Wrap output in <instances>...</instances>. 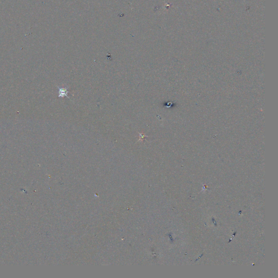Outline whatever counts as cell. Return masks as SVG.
I'll return each mask as SVG.
<instances>
[{"instance_id": "cell-1", "label": "cell", "mask_w": 278, "mask_h": 278, "mask_svg": "<svg viewBox=\"0 0 278 278\" xmlns=\"http://www.w3.org/2000/svg\"><path fill=\"white\" fill-rule=\"evenodd\" d=\"M58 97L59 98H63L64 97H66L68 98H70V97L68 96V87H58Z\"/></svg>"}]
</instances>
